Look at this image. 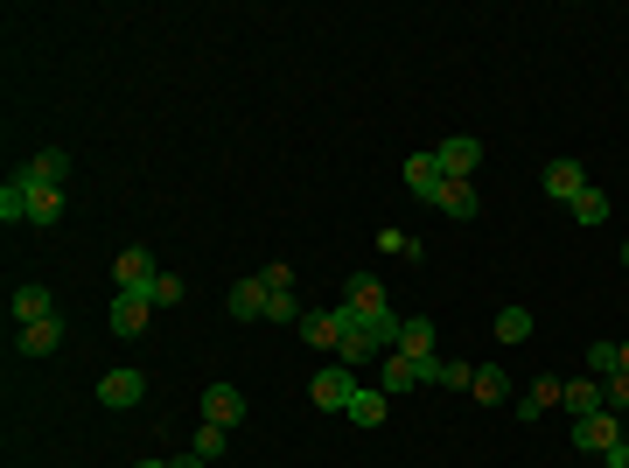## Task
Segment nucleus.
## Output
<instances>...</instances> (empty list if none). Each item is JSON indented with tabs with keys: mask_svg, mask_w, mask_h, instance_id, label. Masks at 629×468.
Returning a JSON list of instances; mask_svg holds the SVG:
<instances>
[{
	"mask_svg": "<svg viewBox=\"0 0 629 468\" xmlns=\"http://www.w3.org/2000/svg\"><path fill=\"white\" fill-rule=\"evenodd\" d=\"M608 468H629V441H622V447H616V455H608Z\"/></svg>",
	"mask_w": 629,
	"mask_h": 468,
	"instance_id": "f704fd0d",
	"label": "nucleus"
},
{
	"mask_svg": "<svg viewBox=\"0 0 629 468\" xmlns=\"http://www.w3.org/2000/svg\"><path fill=\"white\" fill-rule=\"evenodd\" d=\"M419 385H448V391H469V385H475V370H469V364H454V357H427V364H419Z\"/></svg>",
	"mask_w": 629,
	"mask_h": 468,
	"instance_id": "a211bd4d",
	"label": "nucleus"
},
{
	"mask_svg": "<svg viewBox=\"0 0 629 468\" xmlns=\"http://www.w3.org/2000/svg\"><path fill=\"white\" fill-rule=\"evenodd\" d=\"M434 210H441V217H454V224H469L475 210H483V203H475V190H469V182H441V190H434Z\"/></svg>",
	"mask_w": 629,
	"mask_h": 468,
	"instance_id": "dca6fc26",
	"label": "nucleus"
},
{
	"mask_svg": "<svg viewBox=\"0 0 629 468\" xmlns=\"http://www.w3.org/2000/svg\"><path fill=\"white\" fill-rule=\"evenodd\" d=\"M574 224L602 231V224H608V196H602V190H581V196H574Z\"/></svg>",
	"mask_w": 629,
	"mask_h": 468,
	"instance_id": "c756f323",
	"label": "nucleus"
},
{
	"mask_svg": "<svg viewBox=\"0 0 629 468\" xmlns=\"http://www.w3.org/2000/svg\"><path fill=\"white\" fill-rule=\"evenodd\" d=\"M29 182L64 190V182H70V155H64V147H35V155H29Z\"/></svg>",
	"mask_w": 629,
	"mask_h": 468,
	"instance_id": "9b49d317",
	"label": "nucleus"
},
{
	"mask_svg": "<svg viewBox=\"0 0 629 468\" xmlns=\"http://www.w3.org/2000/svg\"><path fill=\"white\" fill-rule=\"evenodd\" d=\"M342 308H357V315H398L392 294L378 287V273H350V287H342Z\"/></svg>",
	"mask_w": 629,
	"mask_h": 468,
	"instance_id": "423d86ee",
	"label": "nucleus"
},
{
	"mask_svg": "<svg viewBox=\"0 0 629 468\" xmlns=\"http://www.w3.org/2000/svg\"><path fill=\"white\" fill-rule=\"evenodd\" d=\"M622 370V343H587V378H616Z\"/></svg>",
	"mask_w": 629,
	"mask_h": 468,
	"instance_id": "cd10ccee",
	"label": "nucleus"
},
{
	"mask_svg": "<svg viewBox=\"0 0 629 468\" xmlns=\"http://www.w3.org/2000/svg\"><path fill=\"white\" fill-rule=\"evenodd\" d=\"M602 406H608V413H629V370H616V378H602Z\"/></svg>",
	"mask_w": 629,
	"mask_h": 468,
	"instance_id": "2f4dec72",
	"label": "nucleus"
},
{
	"mask_svg": "<svg viewBox=\"0 0 629 468\" xmlns=\"http://www.w3.org/2000/svg\"><path fill=\"white\" fill-rule=\"evenodd\" d=\"M112 279H120V294H155L161 266H155V252H147V246H126L120 259H112Z\"/></svg>",
	"mask_w": 629,
	"mask_h": 468,
	"instance_id": "7ed1b4c3",
	"label": "nucleus"
},
{
	"mask_svg": "<svg viewBox=\"0 0 629 468\" xmlns=\"http://www.w3.org/2000/svg\"><path fill=\"white\" fill-rule=\"evenodd\" d=\"M434 161H441L448 182H469L475 168H483V140H475V134H448L441 147H434Z\"/></svg>",
	"mask_w": 629,
	"mask_h": 468,
	"instance_id": "20e7f679",
	"label": "nucleus"
},
{
	"mask_svg": "<svg viewBox=\"0 0 629 468\" xmlns=\"http://www.w3.org/2000/svg\"><path fill=\"white\" fill-rule=\"evenodd\" d=\"M301 343L336 357V308H308V315H301Z\"/></svg>",
	"mask_w": 629,
	"mask_h": 468,
	"instance_id": "aec40b11",
	"label": "nucleus"
},
{
	"mask_svg": "<svg viewBox=\"0 0 629 468\" xmlns=\"http://www.w3.org/2000/svg\"><path fill=\"white\" fill-rule=\"evenodd\" d=\"M155 308H182V273H161L155 279V294H147Z\"/></svg>",
	"mask_w": 629,
	"mask_h": 468,
	"instance_id": "473e14b6",
	"label": "nucleus"
},
{
	"mask_svg": "<svg viewBox=\"0 0 629 468\" xmlns=\"http://www.w3.org/2000/svg\"><path fill=\"white\" fill-rule=\"evenodd\" d=\"M133 468H168V461H133Z\"/></svg>",
	"mask_w": 629,
	"mask_h": 468,
	"instance_id": "e433bc0d",
	"label": "nucleus"
},
{
	"mask_svg": "<svg viewBox=\"0 0 629 468\" xmlns=\"http://www.w3.org/2000/svg\"><path fill=\"white\" fill-rule=\"evenodd\" d=\"M398 357H413V364L434 357V322L427 315H406V322H398Z\"/></svg>",
	"mask_w": 629,
	"mask_h": 468,
	"instance_id": "4468645a",
	"label": "nucleus"
},
{
	"mask_svg": "<svg viewBox=\"0 0 629 468\" xmlns=\"http://www.w3.org/2000/svg\"><path fill=\"white\" fill-rule=\"evenodd\" d=\"M266 301H273V294H266V279H259V273L232 287V315H238V322H266Z\"/></svg>",
	"mask_w": 629,
	"mask_h": 468,
	"instance_id": "f3484780",
	"label": "nucleus"
},
{
	"mask_svg": "<svg viewBox=\"0 0 629 468\" xmlns=\"http://www.w3.org/2000/svg\"><path fill=\"white\" fill-rule=\"evenodd\" d=\"M622 266H629V238H622Z\"/></svg>",
	"mask_w": 629,
	"mask_h": 468,
	"instance_id": "4c0bfd02",
	"label": "nucleus"
},
{
	"mask_svg": "<svg viewBox=\"0 0 629 468\" xmlns=\"http://www.w3.org/2000/svg\"><path fill=\"white\" fill-rule=\"evenodd\" d=\"M259 279H266V294H294V266H266Z\"/></svg>",
	"mask_w": 629,
	"mask_h": 468,
	"instance_id": "72a5a7b5",
	"label": "nucleus"
},
{
	"mask_svg": "<svg viewBox=\"0 0 629 468\" xmlns=\"http://www.w3.org/2000/svg\"><path fill=\"white\" fill-rule=\"evenodd\" d=\"M189 455H203L210 468H217L224 455H232V426H210V420H203V426H196V447H189Z\"/></svg>",
	"mask_w": 629,
	"mask_h": 468,
	"instance_id": "393cba45",
	"label": "nucleus"
},
{
	"mask_svg": "<svg viewBox=\"0 0 629 468\" xmlns=\"http://www.w3.org/2000/svg\"><path fill=\"white\" fill-rule=\"evenodd\" d=\"M0 217H8V224H29V175H22V168L0 182Z\"/></svg>",
	"mask_w": 629,
	"mask_h": 468,
	"instance_id": "5701e85b",
	"label": "nucleus"
},
{
	"mask_svg": "<svg viewBox=\"0 0 629 468\" xmlns=\"http://www.w3.org/2000/svg\"><path fill=\"white\" fill-rule=\"evenodd\" d=\"M378 252H385V259H406V266H413V259L427 252V246H419L413 231H398V224H385V231H378Z\"/></svg>",
	"mask_w": 629,
	"mask_h": 468,
	"instance_id": "bb28decb",
	"label": "nucleus"
},
{
	"mask_svg": "<svg viewBox=\"0 0 629 468\" xmlns=\"http://www.w3.org/2000/svg\"><path fill=\"white\" fill-rule=\"evenodd\" d=\"M196 413H203L210 426H238V420H245V391H238V385H210Z\"/></svg>",
	"mask_w": 629,
	"mask_h": 468,
	"instance_id": "6e6552de",
	"label": "nucleus"
},
{
	"mask_svg": "<svg viewBox=\"0 0 629 468\" xmlns=\"http://www.w3.org/2000/svg\"><path fill=\"white\" fill-rule=\"evenodd\" d=\"M574 447L608 461V455L622 447V413H587V420H574Z\"/></svg>",
	"mask_w": 629,
	"mask_h": 468,
	"instance_id": "f03ea898",
	"label": "nucleus"
},
{
	"mask_svg": "<svg viewBox=\"0 0 629 468\" xmlns=\"http://www.w3.org/2000/svg\"><path fill=\"white\" fill-rule=\"evenodd\" d=\"M141 399H147L141 370H105L99 378V406H112V413H126V406H141Z\"/></svg>",
	"mask_w": 629,
	"mask_h": 468,
	"instance_id": "39448f33",
	"label": "nucleus"
},
{
	"mask_svg": "<svg viewBox=\"0 0 629 468\" xmlns=\"http://www.w3.org/2000/svg\"><path fill=\"white\" fill-rule=\"evenodd\" d=\"M49 315H56V294L49 287H35V279H29V287H14V322H49Z\"/></svg>",
	"mask_w": 629,
	"mask_h": 468,
	"instance_id": "2eb2a0df",
	"label": "nucleus"
},
{
	"mask_svg": "<svg viewBox=\"0 0 629 468\" xmlns=\"http://www.w3.org/2000/svg\"><path fill=\"white\" fill-rule=\"evenodd\" d=\"M357 391H364V385H357V370H350V364H322V370H315V385H308V399L322 406V413H350Z\"/></svg>",
	"mask_w": 629,
	"mask_h": 468,
	"instance_id": "f257e3e1",
	"label": "nucleus"
},
{
	"mask_svg": "<svg viewBox=\"0 0 629 468\" xmlns=\"http://www.w3.org/2000/svg\"><path fill=\"white\" fill-rule=\"evenodd\" d=\"M497 343H504V350L531 343V308H497Z\"/></svg>",
	"mask_w": 629,
	"mask_h": 468,
	"instance_id": "a878e982",
	"label": "nucleus"
},
{
	"mask_svg": "<svg viewBox=\"0 0 629 468\" xmlns=\"http://www.w3.org/2000/svg\"><path fill=\"white\" fill-rule=\"evenodd\" d=\"M560 406H566L574 420H587V413H608V406H602V378H587V370H581V378H566Z\"/></svg>",
	"mask_w": 629,
	"mask_h": 468,
	"instance_id": "f8f14e48",
	"label": "nucleus"
},
{
	"mask_svg": "<svg viewBox=\"0 0 629 468\" xmlns=\"http://www.w3.org/2000/svg\"><path fill=\"white\" fill-rule=\"evenodd\" d=\"M539 190H546L552 203H574V196L587 190V175H581V161H546V175H539Z\"/></svg>",
	"mask_w": 629,
	"mask_h": 468,
	"instance_id": "1a4fd4ad",
	"label": "nucleus"
},
{
	"mask_svg": "<svg viewBox=\"0 0 629 468\" xmlns=\"http://www.w3.org/2000/svg\"><path fill=\"white\" fill-rule=\"evenodd\" d=\"M168 468H210V461L203 455H182V461H168Z\"/></svg>",
	"mask_w": 629,
	"mask_h": 468,
	"instance_id": "c9c22d12",
	"label": "nucleus"
},
{
	"mask_svg": "<svg viewBox=\"0 0 629 468\" xmlns=\"http://www.w3.org/2000/svg\"><path fill=\"white\" fill-rule=\"evenodd\" d=\"M413 385H419V364H413V357H398V350H392V357L378 364V391H385V399H398V391H413Z\"/></svg>",
	"mask_w": 629,
	"mask_h": 468,
	"instance_id": "6ab92c4d",
	"label": "nucleus"
},
{
	"mask_svg": "<svg viewBox=\"0 0 629 468\" xmlns=\"http://www.w3.org/2000/svg\"><path fill=\"white\" fill-rule=\"evenodd\" d=\"M385 406H392L385 391H357V399H350V420H357V426H385Z\"/></svg>",
	"mask_w": 629,
	"mask_h": 468,
	"instance_id": "c85d7f7f",
	"label": "nucleus"
},
{
	"mask_svg": "<svg viewBox=\"0 0 629 468\" xmlns=\"http://www.w3.org/2000/svg\"><path fill=\"white\" fill-rule=\"evenodd\" d=\"M105 322H112V335H141L155 322V301H147V294H120V301L105 308Z\"/></svg>",
	"mask_w": 629,
	"mask_h": 468,
	"instance_id": "0eeeda50",
	"label": "nucleus"
},
{
	"mask_svg": "<svg viewBox=\"0 0 629 468\" xmlns=\"http://www.w3.org/2000/svg\"><path fill=\"white\" fill-rule=\"evenodd\" d=\"M441 161H434V147H427V155H406V190L419 196V203H434V190H441Z\"/></svg>",
	"mask_w": 629,
	"mask_h": 468,
	"instance_id": "ddd939ff",
	"label": "nucleus"
},
{
	"mask_svg": "<svg viewBox=\"0 0 629 468\" xmlns=\"http://www.w3.org/2000/svg\"><path fill=\"white\" fill-rule=\"evenodd\" d=\"M469 391H475L483 406H504V399H510V370H504V364H475V385H469Z\"/></svg>",
	"mask_w": 629,
	"mask_h": 468,
	"instance_id": "4be33fe9",
	"label": "nucleus"
},
{
	"mask_svg": "<svg viewBox=\"0 0 629 468\" xmlns=\"http://www.w3.org/2000/svg\"><path fill=\"white\" fill-rule=\"evenodd\" d=\"M301 315L308 308H301L294 294H273V301H266V322H280V329H301Z\"/></svg>",
	"mask_w": 629,
	"mask_h": 468,
	"instance_id": "7c9ffc66",
	"label": "nucleus"
},
{
	"mask_svg": "<svg viewBox=\"0 0 629 468\" xmlns=\"http://www.w3.org/2000/svg\"><path fill=\"white\" fill-rule=\"evenodd\" d=\"M29 175V168H22ZM64 217V190H43V182H29V224H56Z\"/></svg>",
	"mask_w": 629,
	"mask_h": 468,
	"instance_id": "b1692460",
	"label": "nucleus"
},
{
	"mask_svg": "<svg viewBox=\"0 0 629 468\" xmlns=\"http://www.w3.org/2000/svg\"><path fill=\"white\" fill-rule=\"evenodd\" d=\"M622 370H629V343H622Z\"/></svg>",
	"mask_w": 629,
	"mask_h": 468,
	"instance_id": "58836bf2",
	"label": "nucleus"
},
{
	"mask_svg": "<svg viewBox=\"0 0 629 468\" xmlns=\"http://www.w3.org/2000/svg\"><path fill=\"white\" fill-rule=\"evenodd\" d=\"M14 350H22V357H49V350H64V315H49V322H29L22 335H14Z\"/></svg>",
	"mask_w": 629,
	"mask_h": 468,
	"instance_id": "9d476101",
	"label": "nucleus"
},
{
	"mask_svg": "<svg viewBox=\"0 0 629 468\" xmlns=\"http://www.w3.org/2000/svg\"><path fill=\"white\" fill-rule=\"evenodd\" d=\"M560 391H566V378H531V391L518 399V420H539V413H552V406H560Z\"/></svg>",
	"mask_w": 629,
	"mask_h": 468,
	"instance_id": "412c9836",
	"label": "nucleus"
}]
</instances>
